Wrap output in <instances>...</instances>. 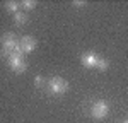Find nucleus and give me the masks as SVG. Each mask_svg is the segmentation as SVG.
Returning a JSON list of instances; mask_svg holds the SVG:
<instances>
[{"mask_svg": "<svg viewBox=\"0 0 128 123\" xmlns=\"http://www.w3.org/2000/svg\"><path fill=\"white\" fill-rule=\"evenodd\" d=\"M108 67H109V63L108 60H104V58H98V63H96V68L98 70H108Z\"/></svg>", "mask_w": 128, "mask_h": 123, "instance_id": "nucleus-8", "label": "nucleus"}, {"mask_svg": "<svg viewBox=\"0 0 128 123\" xmlns=\"http://www.w3.org/2000/svg\"><path fill=\"white\" fill-rule=\"evenodd\" d=\"M9 65H10V68H12L14 72H17V74H20V72H26V68H28V63L24 62V58H22V56L10 58V60H9Z\"/></svg>", "mask_w": 128, "mask_h": 123, "instance_id": "nucleus-3", "label": "nucleus"}, {"mask_svg": "<svg viewBox=\"0 0 128 123\" xmlns=\"http://www.w3.org/2000/svg\"><path fill=\"white\" fill-rule=\"evenodd\" d=\"M34 84H36V86H41V84H43V77H36V79H34Z\"/></svg>", "mask_w": 128, "mask_h": 123, "instance_id": "nucleus-11", "label": "nucleus"}, {"mask_svg": "<svg viewBox=\"0 0 128 123\" xmlns=\"http://www.w3.org/2000/svg\"><path fill=\"white\" fill-rule=\"evenodd\" d=\"M22 7H24V10H32L36 7V2L34 0H24L22 2Z\"/></svg>", "mask_w": 128, "mask_h": 123, "instance_id": "nucleus-10", "label": "nucleus"}, {"mask_svg": "<svg viewBox=\"0 0 128 123\" xmlns=\"http://www.w3.org/2000/svg\"><path fill=\"white\" fill-rule=\"evenodd\" d=\"M80 62H82V65L84 67H87V68H96V63H98V56L94 55V53H86V55H82V58H80Z\"/></svg>", "mask_w": 128, "mask_h": 123, "instance_id": "nucleus-6", "label": "nucleus"}, {"mask_svg": "<svg viewBox=\"0 0 128 123\" xmlns=\"http://www.w3.org/2000/svg\"><path fill=\"white\" fill-rule=\"evenodd\" d=\"M125 123H128V120H126V122H125Z\"/></svg>", "mask_w": 128, "mask_h": 123, "instance_id": "nucleus-13", "label": "nucleus"}, {"mask_svg": "<svg viewBox=\"0 0 128 123\" xmlns=\"http://www.w3.org/2000/svg\"><path fill=\"white\" fill-rule=\"evenodd\" d=\"M48 89H50L51 94L60 96V94L67 92V89H68V82L65 80V79H62V77H53V79L50 80V84H48Z\"/></svg>", "mask_w": 128, "mask_h": 123, "instance_id": "nucleus-1", "label": "nucleus"}, {"mask_svg": "<svg viewBox=\"0 0 128 123\" xmlns=\"http://www.w3.org/2000/svg\"><path fill=\"white\" fill-rule=\"evenodd\" d=\"M14 20H16V24L22 26V24L28 22V16H26L24 12H17V14H14Z\"/></svg>", "mask_w": 128, "mask_h": 123, "instance_id": "nucleus-7", "label": "nucleus"}, {"mask_svg": "<svg viewBox=\"0 0 128 123\" xmlns=\"http://www.w3.org/2000/svg\"><path fill=\"white\" fill-rule=\"evenodd\" d=\"M108 113H109V104L106 101H96L90 106V114L96 120H102Z\"/></svg>", "mask_w": 128, "mask_h": 123, "instance_id": "nucleus-2", "label": "nucleus"}, {"mask_svg": "<svg viewBox=\"0 0 128 123\" xmlns=\"http://www.w3.org/2000/svg\"><path fill=\"white\" fill-rule=\"evenodd\" d=\"M17 7H19V4H17V2H7V4H5V9L9 10V12H14V14H17V12H19Z\"/></svg>", "mask_w": 128, "mask_h": 123, "instance_id": "nucleus-9", "label": "nucleus"}, {"mask_svg": "<svg viewBox=\"0 0 128 123\" xmlns=\"http://www.w3.org/2000/svg\"><path fill=\"white\" fill-rule=\"evenodd\" d=\"M19 44H20V48H22L24 53H31V51L36 48V40L31 38V36H24V38L20 40Z\"/></svg>", "mask_w": 128, "mask_h": 123, "instance_id": "nucleus-5", "label": "nucleus"}, {"mask_svg": "<svg viewBox=\"0 0 128 123\" xmlns=\"http://www.w3.org/2000/svg\"><path fill=\"white\" fill-rule=\"evenodd\" d=\"M17 44H19V43H17L16 36H14L12 32H5V34L2 36V46H4V50H14Z\"/></svg>", "mask_w": 128, "mask_h": 123, "instance_id": "nucleus-4", "label": "nucleus"}, {"mask_svg": "<svg viewBox=\"0 0 128 123\" xmlns=\"http://www.w3.org/2000/svg\"><path fill=\"white\" fill-rule=\"evenodd\" d=\"M74 5H77V7H82V5H86V2H77V0H75V2H74Z\"/></svg>", "mask_w": 128, "mask_h": 123, "instance_id": "nucleus-12", "label": "nucleus"}]
</instances>
